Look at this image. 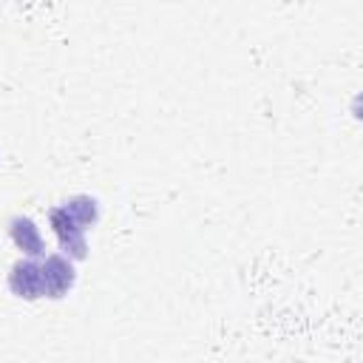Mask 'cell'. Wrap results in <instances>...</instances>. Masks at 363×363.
I'll use <instances>...</instances> for the list:
<instances>
[{
  "instance_id": "1",
  "label": "cell",
  "mask_w": 363,
  "mask_h": 363,
  "mask_svg": "<svg viewBox=\"0 0 363 363\" xmlns=\"http://www.w3.org/2000/svg\"><path fill=\"white\" fill-rule=\"evenodd\" d=\"M48 218H51V230H54V235L60 238V247L65 250V255H71V258H85V255H88V247H85V227L65 210V204L54 207V210L48 213Z\"/></svg>"
},
{
  "instance_id": "2",
  "label": "cell",
  "mask_w": 363,
  "mask_h": 363,
  "mask_svg": "<svg viewBox=\"0 0 363 363\" xmlns=\"http://www.w3.org/2000/svg\"><path fill=\"white\" fill-rule=\"evenodd\" d=\"M40 272H43V292H45V298L68 295L74 281H77V272H74V264H71L68 255H45V261L40 264Z\"/></svg>"
},
{
  "instance_id": "3",
  "label": "cell",
  "mask_w": 363,
  "mask_h": 363,
  "mask_svg": "<svg viewBox=\"0 0 363 363\" xmlns=\"http://www.w3.org/2000/svg\"><path fill=\"white\" fill-rule=\"evenodd\" d=\"M9 289L23 298V301H37V298H45L43 292V272H40V264L34 258H23L11 267L9 272Z\"/></svg>"
},
{
  "instance_id": "5",
  "label": "cell",
  "mask_w": 363,
  "mask_h": 363,
  "mask_svg": "<svg viewBox=\"0 0 363 363\" xmlns=\"http://www.w3.org/2000/svg\"><path fill=\"white\" fill-rule=\"evenodd\" d=\"M65 210H68L85 230H91V227L99 221V207H96V199H91V196H74V199H68V201H65Z\"/></svg>"
},
{
  "instance_id": "4",
  "label": "cell",
  "mask_w": 363,
  "mask_h": 363,
  "mask_svg": "<svg viewBox=\"0 0 363 363\" xmlns=\"http://www.w3.org/2000/svg\"><path fill=\"white\" fill-rule=\"evenodd\" d=\"M9 233H11V241H14L28 258H40V255H45L43 235H40V230H37V224H34L31 218H26V216L11 218Z\"/></svg>"
}]
</instances>
